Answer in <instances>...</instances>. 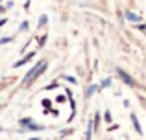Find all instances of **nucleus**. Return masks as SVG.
<instances>
[{"mask_svg": "<svg viewBox=\"0 0 146 140\" xmlns=\"http://www.w3.org/2000/svg\"><path fill=\"white\" fill-rule=\"evenodd\" d=\"M46 70V61H41V63H37V65H33V68L30 70V72L26 74V77H24V85H28V83H32L37 76H39L41 72H44Z\"/></svg>", "mask_w": 146, "mask_h": 140, "instance_id": "1", "label": "nucleus"}, {"mask_svg": "<svg viewBox=\"0 0 146 140\" xmlns=\"http://www.w3.org/2000/svg\"><path fill=\"white\" fill-rule=\"evenodd\" d=\"M20 125H22V127H30V129H33V131H41V129H43V125H35L33 120H30V118L20 120Z\"/></svg>", "mask_w": 146, "mask_h": 140, "instance_id": "2", "label": "nucleus"}, {"mask_svg": "<svg viewBox=\"0 0 146 140\" xmlns=\"http://www.w3.org/2000/svg\"><path fill=\"white\" fill-rule=\"evenodd\" d=\"M117 74L122 77V81H124L126 85H135V83H133V79H131V76H128V74H126L122 68H117Z\"/></svg>", "mask_w": 146, "mask_h": 140, "instance_id": "3", "label": "nucleus"}, {"mask_svg": "<svg viewBox=\"0 0 146 140\" xmlns=\"http://www.w3.org/2000/svg\"><path fill=\"white\" fill-rule=\"evenodd\" d=\"M33 55H35V53H33V52H32V53H28V55H26V57H22L20 61H17V63H15L13 66H15V68H19V66H22V65H26V63H28V61H30V59H32Z\"/></svg>", "mask_w": 146, "mask_h": 140, "instance_id": "4", "label": "nucleus"}, {"mask_svg": "<svg viewBox=\"0 0 146 140\" xmlns=\"http://www.w3.org/2000/svg\"><path fill=\"white\" fill-rule=\"evenodd\" d=\"M126 19H128V20H131V22H137V20H141V19L137 17V15H133L131 11H128V13H126Z\"/></svg>", "mask_w": 146, "mask_h": 140, "instance_id": "5", "label": "nucleus"}, {"mask_svg": "<svg viewBox=\"0 0 146 140\" xmlns=\"http://www.w3.org/2000/svg\"><path fill=\"white\" fill-rule=\"evenodd\" d=\"M131 120H133V123H135L137 133H142V129H141V125H139V120H137V116H135V114H131Z\"/></svg>", "mask_w": 146, "mask_h": 140, "instance_id": "6", "label": "nucleus"}, {"mask_svg": "<svg viewBox=\"0 0 146 140\" xmlns=\"http://www.w3.org/2000/svg\"><path fill=\"white\" fill-rule=\"evenodd\" d=\"M46 20H48V19H46V15H43V17L39 19V26H44V24H46Z\"/></svg>", "mask_w": 146, "mask_h": 140, "instance_id": "7", "label": "nucleus"}, {"mask_svg": "<svg viewBox=\"0 0 146 140\" xmlns=\"http://www.w3.org/2000/svg\"><path fill=\"white\" fill-rule=\"evenodd\" d=\"M94 90H96V87H94V85H91V87H89V90H87V96H91Z\"/></svg>", "mask_w": 146, "mask_h": 140, "instance_id": "8", "label": "nucleus"}, {"mask_svg": "<svg viewBox=\"0 0 146 140\" xmlns=\"http://www.w3.org/2000/svg\"><path fill=\"white\" fill-rule=\"evenodd\" d=\"M109 85H111V79H105V81L102 83V87H109Z\"/></svg>", "mask_w": 146, "mask_h": 140, "instance_id": "9", "label": "nucleus"}, {"mask_svg": "<svg viewBox=\"0 0 146 140\" xmlns=\"http://www.w3.org/2000/svg\"><path fill=\"white\" fill-rule=\"evenodd\" d=\"M4 22H6V20H0V26H2V24H4Z\"/></svg>", "mask_w": 146, "mask_h": 140, "instance_id": "10", "label": "nucleus"}, {"mask_svg": "<svg viewBox=\"0 0 146 140\" xmlns=\"http://www.w3.org/2000/svg\"><path fill=\"white\" fill-rule=\"evenodd\" d=\"M0 131H2V129H0Z\"/></svg>", "mask_w": 146, "mask_h": 140, "instance_id": "11", "label": "nucleus"}]
</instances>
